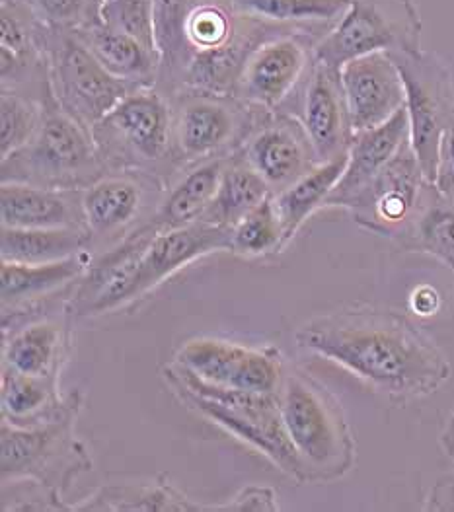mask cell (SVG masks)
<instances>
[{
  "label": "cell",
  "mask_w": 454,
  "mask_h": 512,
  "mask_svg": "<svg viewBox=\"0 0 454 512\" xmlns=\"http://www.w3.org/2000/svg\"><path fill=\"white\" fill-rule=\"evenodd\" d=\"M295 341L394 405L435 394L451 376L443 349L396 310L345 308L322 314L304 322Z\"/></svg>",
  "instance_id": "obj_1"
},
{
  "label": "cell",
  "mask_w": 454,
  "mask_h": 512,
  "mask_svg": "<svg viewBox=\"0 0 454 512\" xmlns=\"http://www.w3.org/2000/svg\"><path fill=\"white\" fill-rule=\"evenodd\" d=\"M230 232L195 222L160 234H133L114 250L94 256L69 302L71 316L96 318L143 300L193 261L230 252Z\"/></svg>",
  "instance_id": "obj_2"
},
{
  "label": "cell",
  "mask_w": 454,
  "mask_h": 512,
  "mask_svg": "<svg viewBox=\"0 0 454 512\" xmlns=\"http://www.w3.org/2000/svg\"><path fill=\"white\" fill-rule=\"evenodd\" d=\"M285 431L303 462L306 483L347 476L357 444L340 400L306 370L287 366L277 392Z\"/></svg>",
  "instance_id": "obj_3"
},
{
  "label": "cell",
  "mask_w": 454,
  "mask_h": 512,
  "mask_svg": "<svg viewBox=\"0 0 454 512\" xmlns=\"http://www.w3.org/2000/svg\"><path fill=\"white\" fill-rule=\"evenodd\" d=\"M162 378L191 411L264 454L297 483H306L303 462L285 431L277 396L215 386L176 363L162 368Z\"/></svg>",
  "instance_id": "obj_4"
},
{
  "label": "cell",
  "mask_w": 454,
  "mask_h": 512,
  "mask_svg": "<svg viewBox=\"0 0 454 512\" xmlns=\"http://www.w3.org/2000/svg\"><path fill=\"white\" fill-rule=\"evenodd\" d=\"M92 137L108 174L145 172L166 185L178 178L170 100L154 86L125 96L92 127Z\"/></svg>",
  "instance_id": "obj_5"
},
{
  "label": "cell",
  "mask_w": 454,
  "mask_h": 512,
  "mask_svg": "<svg viewBox=\"0 0 454 512\" xmlns=\"http://www.w3.org/2000/svg\"><path fill=\"white\" fill-rule=\"evenodd\" d=\"M106 174L92 131L61 110L53 92L43 100V121L36 137L0 160L2 183L86 189Z\"/></svg>",
  "instance_id": "obj_6"
},
{
  "label": "cell",
  "mask_w": 454,
  "mask_h": 512,
  "mask_svg": "<svg viewBox=\"0 0 454 512\" xmlns=\"http://www.w3.org/2000/svg\"><path fill=\"white\" fill-rule=\"evenodd\" d=\"M84 405L80 390L71 392L67 411L38 427L0 423V479H36L65 495L76 479L94 468L86 444L76 437Z\"/></svg>",
  "instance_id": "obj_7"
},
{
  "label": "cell",
  "mask_w": 454,
  "mask_h": 512,
  "mask_svg": "<svg viewBox=\"0 0 454 512\" xmlns=\"http://www.w3.org/2000/svg\"><path fill=\"white\" fill-rule=\"evenodd\" d=\"M168 100L178 176L195 164L238 152L267 113L232 94L205 90H182Z\"/></svg>",
  "instance_id": "obj_8"
},
{
  "label": "cell",
  "mask_w": 454,
  "mask_h": 512,
  "mask_svg": "<svg viewBox=\"0 0 454 512\" xmlns=\"http://www.w3.org/2000/svg\"><path fill=\"white\" fill-rule=\"evenodd\" d=\"M421 18L414 0H347L340 20L314 45V61L338 69L371 53L421 49Z\"/></svg>",
  "instance_id": "obj_9"
},
{
  "label": "cell",
  "mask_w": 454,
  "mask_h": 512,
  "mask_svg": "<svg viewBox=\"0 0 454 512\" xmlns=\"http://www.w3.org/2000/svg\"><path fill=\"white\" fill-rule=\"evenodd\" d=\"M39 41L49 63L57 104L86 129L92 131L102 117L135 90L108 73L75 32H57L39 26Z\"/></svg>",
  "instance_id": "obj_10"
},
{
  "label": "cell",
  "mask_w": 454,
  "mask_h": 512,
  "mask_svg": "<svg viewBox=\"0 0 454 512\" xmlns=\"http://www.w3.org/2000/svg\"><path fill=\"white\" fill-rule=\"evenodd\" d=\"M396 63L410 121V145L423 174L433 183L441 137L454 117V80L451 67L425 49L388 53Z\"/></svg>",
  "instance_id": "obj_11"
},
{
  "label": "cell",
  "mask_w": 454,
  "mask_h": 512,
  "mask_svg": "<svg viewBox=\"0 0 454 512\" xmlns=\"http://www.w3.org/2000/svg\"><path fill=\"white\" fill-rule=\"evenodd\" d=\"M73 293L75 289L2 314V366L61 378L73 353L75 318L69 312Z\"/></svg>",
  "instance_id": "obj_12"
},
{
  "label": "cell",
  "mask_w": 454,
  "mask_h": 512,
  "mask_svg": "<svg viewBox=\"0 0 454 512\" xmlns=\"http://www.w3.org/2000/svg\"><path fill=\"white\" fill-rule=\"evenodd\" d=\"M168 185L145 172H112L82 193L94 256L110 252L151 222Z\"/></svg>",
  "instance_id": "obj_13"
},
{
  "label": "cell",
  "mask_w": 454,
  "mask_h": 512,
  "mask_svg": "<svg viewBox=\"0 0 454 512\" xmlns=\"http://www.w3.org/2000/svg\"><path fill=\"white\" fill-rule=\"evenodd\" d=\"M429 187L408 141L343 209L361 228L398 242L414 224Z\"/></svg>",
  "instance_id": "obj_14"
},
{
  "label": "cell",
  "mask_w": 454,
  "mask_h": 512,
  "mask_svg": "<svg viewBox=\"0 0 454 512\" xmlns=\"http://www.w3.org/2000/svg\"><path fill=\"white\" fill-rule=\"evenodd\" d=\"M318 37L291 32L264 41L246 61L232 96L264 111H289L293 96L301 98L314 65Z\"/></svg>",
  "instance_id": "obj_15"
},
{
  "label": "cell",
  "mask_w": 454,
  "mask_h": 512,
  "mask_svg": "<svg viewBox=\"0 0 454 512\" xmlns=\"http://www.w3.org/2000/svg\"><path fill=\"white\" fill-rule=\"evenodd\" d=\"M174 363L209 384L267 396H277L287 368L277 347H248L215 337L186 341Z\"/></svg>",
  "instance_id": "obj_16"
},
{
  "label": "cell",
  "mask_w": 454,
  "mask_h": 512,
  "mask_svg": "<svg viewBox=\"0 0 454 512\" xmlns=\"http://www.w3.org/2000/svg\"><path fill=\"white\" fill-rule=\"evenodd\" d=\"M240 152L273 195L320 164L301 117L285 111L264 113Z\"/></svg>",
  "instance_id": "obj_17"
},
{
  "label": "cell",
  "mask_w": 454,
  "mask_h": 512,
  "mask_svg": "<svg viewBox=\"0 0 454 512\" xmlns=\"http://www.w3.org/2000/svg\"><path fill=\"white\" fill-rule=\"evenodd\" d=\"M353 133L375 129L406 108L400 71L388 53H371L341 67Z\"/></svg>",
  "instance_id": "obj_18"
},
{
  "label": "cell",
  "mask_w": 454,
  "mask_h": 512,
  "mask_svg": "<svg viewBox=\"0 0 454 512\" xmlns=\"http://www.w3.org/2000/svg\"><path fill=\"white\" fill-rule=\"evenodd\" d=\"M297 110L320 162L334 160L349 150L355 133L351 127L341 71L314 61L297 102Z\"/></svg>",
  "instance_id": "obj_19"
},
{
  "label": "cell",
  "mask_w": 454,
  "mask_h": 512,
  "mask_svg": "<svg viewBox=\"0 0 454 512\" xmlns=\"http://www.w3.org/2000/svg\"><path fill=\"white\" fill-rule=\"evenodd\" d=\"M82 193L84 189L2 183L0 224L12 228H86Z\"/></svg>",
  "instance_id": "obj_20"
},
{
  "label": "cell",
  "mask_w": 454,
  "mask_h": 512,
  "mask_svg": "<svg viewBox=\"0 0 454 512\" xmlns=\"http://www.w3.org/2000/svg\"><path fill=\"white\" fill-rule=\"evenodd\" d=\"M92 261V252H82L53 263H16L0 259L2 314L34 306L51 296L75 289Z\"/></svg>",
  "instance_id": "obj_21"
},
{
  "label": "cell",
  "mask_w": 454,
  "mask_h": 512,
  "mask_svg": "<svg viewBox=\"0 0 454 512\" xmlns=\"http://www.w3.org/2000/svg\"><path fill=\"white\" fill-rule=\"evenodd\" d=\"M408 141L410 121L406 108L375 129L355 133L347 150L345 172L334 187L326 207H343L379 174Z\"/></svg>",
  "instance_id": "obj_22"
},
{
  "label": "cell",
  "mask_w": 454,
  "mask_h": 512,
  "mask_svg": "<svg viewBox=\"0 0 454 512\" xmlns=\"http://www.w3.org/2000/svg\"><path fill=\"white\" fill-rule=\"evenodd\" d=\"M227 158L228 156L205 160L182 172L168 185L151 222L139 232L160 234L201 222L211 201L215 199Z\"/></svg>",
  "instance_id": "obj_23"
},
{
  "label": "cell",
  "mask_w": 454,
  "mask_h": 512,
  "mask_svg": "<svg viewBox=\"0 0 454 512\" xmlns=\"http://www.w3.org/2000/svg\"><path fill=\"white\" fill-rule=\"evenodd\" d=\"M61 378L34 376L2 366L0 376V413L2 421L14 427H38L61 417L71 394L61 396Z\"/></svg>",
  "instance_id": "obj_24"
},
{
  "label": "cell",
  "mask_w": 454,
  "mask_h": 512,
  "mask_svg": "<svg viewBox=\"0 0 454 512\" xmlns=\"http://www.w3.org/2000/svg\"><path fill=\"white\" fill-rule=\"evenodd\" d=\"M75 34L115 78L127 82L135 90L156 86L160 69L156 51L133 37L115 32L102 22L76 30Z\"/></svg>",
  "instance_id": "obj_25"
},
{
  "label": "cell",
  "mask_w": 454,
  "mask_h": 512,
  "mask_svg": "<svg viewBox=\"0 0 454 512\" xmlns=\"http://www.w3.org/2000/svg\"><path fill=\"white\" fill-rule=\"evenodd\" d=\"M75 512H205V505L190 499L160 474L149 483L102 485L75 505Z\"/></svg>",
  "instance_id": "obj_26"
},
{
  "label": "cell",
  "mask_w": 454,
  "mask_h": 512,
  "mask_svg": "<svg viewBox=\"0 0 454 512\" xmlns=\"http://www.w3.org/2000/svg\"><path fill=\"white\" fill-rule=\"evenodd\" d=\"M193 0H152L154 41L160 59L156 90L172 98L190 65L191 51L186 37V24Z\"/></svg>",
  "instance_id": "obj_27"
},
{
  "label": "cell",
  "mask_w": 454,
  "mask_h": 512,
  "mask_svg": "<svg viewBox=\"0 0 454 512\" xmlns=\"http://www.w3.org/2000/svg\"><path fill=\"white\" fill-rule=\"evenodd\" d=\"M269 195V185L238 150L228 156L215 199L211 201L201 222L232 230Z\"/></svg>",
  "instance_id": "obj_28"
},
{
  "label": "cell",
  "mask_w": 454,
  "mask_h": 512,
  "mask_svg": "<svg viewBox=\"0 0 454 512\" xmlns=\"http://www.w3.org/2000/svg\"><path fill=\"white\" fill-rule=\"evenodd\" d=\"M347 152L334 160L320 162L301 180L289 185L281 193L273 195L279 219L283 222L285 242L289 244L306 220L310 219L318 209L326 207L334 187L345 172Z\"/></svg>",
  "instance_id": "obj_29"
},
{
  "label": "cell",
  "mask_w": 454,
  "mask_h": 512,
  "mask_svg": "<svg viewBox=\"0 0 454 512\" xmlns=\"http://www.w3.org/2000/svg\"><path fill=\"white\" fill-rule=\"evenodd\" d=\"M92 252L86 228H12L0 226V259L16 263H53Z\"/></svg>",
  "instance_id": "obj_30"
},
{
  "label": "cell",
  "mask_w": 454,
  "mask_h": 512,
  "mask_svg": "<svg viewBox=\"0 0 454 512\" xmlns=\"http://www.w3.org/2000/svg\"><path fill=\"white\" fill-rule=\"evenodd\" d=\"M396 244L404 252L435 257L454 273V199L431 183L414 224Z\"/></svg>",
  "instance_id": "obj_31"
},
{
  "label": "cell",
  "mask_w": 454,
  "mask_h": 512,
  "mask_svg": "<svg viewBox=\"0 0 454 512\" xmlns=\"http://www.w3.org/2000/svg\"><path fill=\"white\" fill-rule=\"evenodd\" d=\"M232 10L242 16L273 24L293 26L320 39L347 8V0H228Z\"/></svg>",
  "instance_id": "obj_32"
},
{
  "label": "cell",
  "mask_w": 454,
  "mask_h": 512,
  "mask_svg": "<svg viewBox=\"0 0 454 512\" xmlns=\"http://www.w3.org/2000/svg\"><path fill=\"white\" fill-rule=\"evenodd\" d=\"M285 232L279 219L273 193L250 211L230 232V254L264 257L285 250Z\"/></svg>",
  "instance_id": "obj_33"
},
{
  "label": "cell",
  "mask_w": 454,
  "mask_h": 512,
  "mask_svg": "<svg viewBox=\"0 0 454 512\" xmlns=\"http://www.w3.org/2000/svg\"><path fill=\"white\" fill-rule=\"evenodd\" d=\"M43 121V102L16 90H0V160L26 147Z\"/></svg>",
  "instance_id": "obj_34"
},
{
  "label": "cell",
  "mask_w": 454,
  "mask_h": 512,
  "mask_svg": "<svg viewBox=\"0 0 454 512\" xmlns=\"http://www.w3.org/2000/svg\"><path fill=\"white\" fill-rule=\"evenodd\" d=\"M39 26L57 32H76L102 22V0H20Z\"/></svg>",
  "instance_id": "obj_35"
},
{
  "label": "cell",
  "mask_w": 454,
  "mask_h": 512,
  "mask_svg": "<svg viewBox=\"0 0 454 512\" xmlns=\"http://www.w3.org/2000/svg\"><path fill=\"white\" fill-rule=\"evenodd\" d=\"M0 511L69 512L75 511V505H69L65 495L36 479H8L2 481Z\"/></svg>",
  "instance_id": "obj_36"
},
{
  "label": "cell",
  "mask_w": 454,
  "mask_h": 512,
  "mask_svg": "<svg viewBox=\"0 0 454 512\" xmlns=\"http://www.w3.org/2000/svg\"><path fill=\"white\" fill-rule=\"evenodd\" d=\"M102 24L119 34L133 37L145 47L156 51L152 0H112L104 2L100 10ZM158 53V51H156Z\"/></svg>",
  "instance_id": "obj_37"
},
{
  "label": "cell",
  "mask_w": 454,
  "mask_h": 512,
  "mask_svg": "<svg viewBox=\"0 0 454 512\" xmlns=\"http://www.w3.org/2000/svg\"><path fill=\"white\" fill-rule=\"evenodd\" d=\"M279 511L277 493L267 485H248L225 505H205V512H275Z\"/></svg>",
  "instance_id": "obj_38"
},
{
  "label": "cell",
  "mask_w": 454,
  "mask_h": 512,
  "mask_svg": "<svg viewBox=\"0 0 454 512\" xmlns=\"http://www.w3.org/2000/svg\"><path fill=\"white\" fill-rule=\"evenodd\" d=\"M433 185L437 187L439 193L454 199V117L441 137Z\"/></svg>",
  "instance_id": "obj_39"
},
{
  "label": "cell",
  "mask_w": 454,
  "mask_h": 512,
  "mask_svg": "<svg viewBox=\"0 0 454 512\" xmlns=\"http://www.w3.org/2000/svg\"><path fill=\"white\" fill-rule=\"evenodd\" d=\"M441 294L437 289L429 287V285H423V287H417L416 291L412 293L410 298V306L412 310L416 312L417 316H435L441 308Z\"/></svg>",
  "instance_id": "obj_40"
},
{
  "label": "cell",
  "mask_w": 454,
  "mask_h": 512,
  "mask_svg": "<svg viewBox=\"0 0 454 512\" xmlns=\"http://www.w3.org/2000/svg\"><path fill=\"white\" fill-rule=\"evenodd\" d=\"M425 511H454V474L441 479L431 489Z\"/></svg>",
  "instance_id": "obj_41"
},
{
  "label": "cell",
  "mask_w": 454,
  "mask_h": 512,
  "mask_svg": "<svg viewBox=\"0 0 454 512\" xmlns=\"http://www.w3.org/2000/svg\"><path fill=\"white\" fill-rule=\"evenodd\" d=\"M441 448L447 454V458L453 460L454 464V411L451 413V417L447 419V425L441 433Z\"/></svg>",
  "instance_id": "obj_42"
},
{
  "label": "cell",
  "mask_w": 454,
  "mask_h": 512,
  "mask_svg": "<svg viewBox=\"0 0 454 512\" xmlns=\"http://www.w3.org/2000/svg\"><path fill=\"white\" fill-rule=\"evenodd\" d=\"M102 2H112V0H102Z\"/></svg>",
  "instance_id": "obj_43"
}]
</instances>
